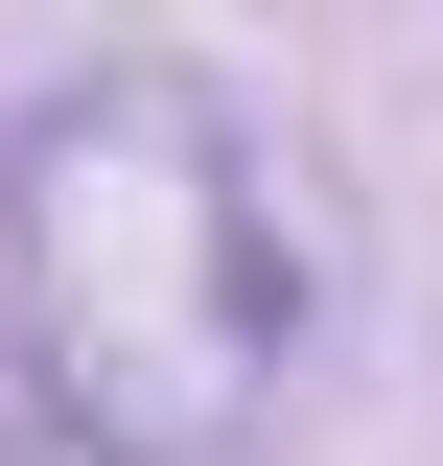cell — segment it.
<instances>
[{"mask_svg": "<svg viewBox=\"0 0 443 466\" xmlns=\"http://www.w3.org/2000/svg\"><path fill=\"white\" fill-rule=\"evenodd\" d=\"M327 350V210L257 94L117 47L0 94V373L94 466H233Z\"/></svg>", "mask_w": 443, "mask_h": 466, "instance_id": "cell-1", "label": "cell"}, {"mask_svg": "<svg viewBox=\"0 0 443 466\" xmlns=\"http://www.w3.org/2000/svg\"><path fill=\"white\" fill-rule=\"evenodd\" d=\"M0 466H94V443H47V420H0Z\"/></svg>", "mask_w": 443, "mask_h": 466, "instance_id": "cell-2", "label": "cell"}]
</instances>
